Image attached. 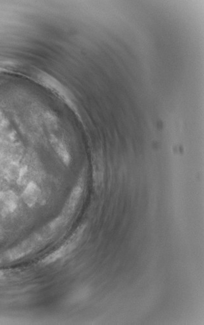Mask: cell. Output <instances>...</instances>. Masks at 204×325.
<instances>
[{"instance_id":"6da1fadb","label":"cell","mask_w":204,"mask_h":325,"mask_svg":"<svg viewBox=\"0 0 204 325\" xmlns=\"http://www.w3.org/2000/svg\"><path fill=\"white\" fill-rule=\"evenodd\" d=\"M83 229V227H81L79 229H77V231L75 232L72 237L67 241L64 245L61 246L56 252L49 255V257H47L45 259H44L42 262L44 264H49L54 262V261L57 260V259L61 258V257H64V255L69 254L71 251L77 247L78 243H79L80 239H81Z\"/></svg>"},{"instance_id":"7a4b0ae2","label":"cell","mask_w":204,"mask_h":325,"mask_svg":"<svg viewBox=\"0 0 204 325\" xmlns=\"http://www.w3.org/2000/svg\"><path fill=\"white\" fill-rule=\"evenodd\" d=\"M18 197L13 192L0 193V214L5 216L13 212L18 206Z\"/></svg>"},{"instance_id":"3957f363","label":"cell","mask_w":204,"mask_h":325,"mask_svg":"<svg viewBox=\"0 0 204 325\" xmlns=\"http://www.w3.org/2000/svg\"><path fill=\"white\" fill-rule=\"evenodd\" d=\"M41 190L35 183L29 182L22 194L23 200L27 205L32 207L41 196Z\"/></svg>"},{"instance_id":"277c9868","label":"cell","mask_w":204,"mask_h":325,"mask_svg":"<svg viewBox=\"0 0 204 325\" xmlns=\"http://www.w3.org/2000/svg\"><path fill=\"white\" fill-rule=\"evenodd\" d=\"M82 187L81 185H77V187L74 189L72 194L69 198V200L66 206H65L64 210L63 211L62 216L67 219V217L72 214L73 211L75 210L76 206L79 203L80 198L82 195Z\"/></svg>"},{"instance_id":"5b68a950","label":"cell","mask_w":204,"mask_h":325,"mask_svg":"<svg viewBox=\"0 0 204 325\" xmlns=\"http://www.w3.org/2000/svg\"><path fill=\"white\" fill-rule=\"evenodd\" d=\"M52 146L59 156H60L62 161L66 164H68L70 162V156H69L68 152L67 151L66 148L63 146L62 143L58 142V140L55 139H52L51 141Z\"/></svg>"},{"instance_id":"8992f818","label":"cell","mask_w":204,"mask_h":325,"mask_svg":"<svg viewBox=\"0 0 204 325\" xmlns=\"http://www.w3.org/2000/svg\"><path fill=\"white\" fill-rule=\"evenodd\" d=\"M1 273H0V276H1Z\"/></svg>"}]
</instances>
